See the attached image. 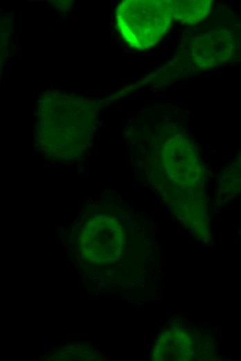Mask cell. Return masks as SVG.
I'll use <instances>...</instances> for the list:
<instances>
[{
  "instance_id": "1",
  "label": "cell",
  "mask_w": 241,
  "mask_h": 361,
  "mask_svg": "<svg viewBox=\"0 0 241 361\" xmlns=\"http://www.w3.org/2000/svg\"><path fill=\"white\" fill-rule=\"evenodd\" d=\"M174 19L172 1L125 0L116 10V28L131 47L144 50L155 46Z\"/></svg>"
},
{
  "instance_id": "2",
  "label": "cell",
  "mask_w": 241,
  "mask_h": 361,
  "mask_svg": "<svg viewBox=\"0 0 241 361\" xmlns=\"http://www.w3.org/2000/svg\"><path fill=\"white\" fill-rule=\"evenodd\" d=\"M227 40V35L220 30H210L194 37L190 46L194 64L203 69L219 65L230 53Z\"/></svg>"
},
{
  "instance_id": "3",
  "label": "cell",
  "mask_w": 241,
  "mask_h": 361,
  "mask_svg": "<svg viewBox=\"0 0 241 361\" xmlns=\"http://www.w3.org/2000/svg\"><path fill=\"white\" fill-rule=\"evenodd\" d=\"M172 1L174 19L183 24H195L203 20L209 13V0H175Z\"/></svg>"
}]
</instances>
